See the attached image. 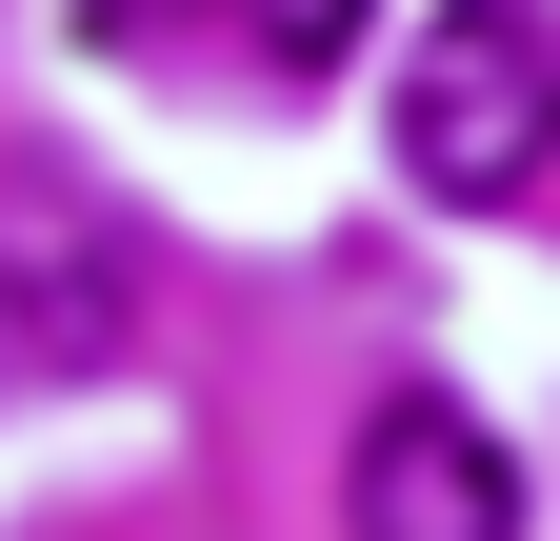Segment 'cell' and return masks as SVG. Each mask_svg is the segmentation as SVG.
Instances as JSON below:
<instances>
[{
    "mask_svg": "<svg viewBox=\"0 0 560 541\" xmlns=\"http://www.w3.org/2000/svg\"><path fill=\"white\" fill-rule=\"evenodd\" d=\"M81 21H101V41H140V21H180V0H81Z\"/></svg>",
    "mask_w": 560,
    "mask_h": 541,
    "instance_id": "obj_5",
    "label": "cell"
},
{
    "mask_svg": "<svg viewBox=\"0 0 560 541\" xmlns=\"http://www.w3.org/2000/svg\"><path fill=\"white\" fill-rule=\"evenodd\" d=\"M400 181L460 221L560 181V0H441L400 41Z\"/></svg>",
    "mask_w": 560,
    "mask_h": 541,
    "instance_id": "obj_1",
    "label": "cell"
},
{
    "mask_svg": "<svg viewBox=\"0 0 560 541\" xmlns=\"http://www.w3.org/2000/svg\"><path fill=\"white\" fill-rule=\"evenodd\" d=\"M340 541H521V461L501 422H460V401H381L361 461H340Z\"/></svg>",
    "mask_w": 560,
    "mask_h": 541,
    "instance_id": "obj_2",
    "label": "cell"
},
{
    "mask_svg": "<svg viewBox=\"0 0 560 541\" xmlns=\"http://www.w3.org/2000/svg\"><path fill=\"white\" fill-rule=\"evenodd\" d=\"M221 21H241L260 60H361V21H381V0H221Z\"/></svg>",
    "mask_w": 560,
    "mask_h": 541,
    "instance_id": "obj_4",
    "label": "cell"
},
{
    "mask_svg": "<svg viewBox=\"0 0 560 541\" xmlns=\"http://www.w3.org/2000/svg\"><path fill=\"white\" fill-rule=\"evenodd\" d=\"M0 342H21L40 381H101L120 361V241L81 221V200H21V241H0Z\"/></svg>",
    "mask_w": 560,
    "mask_h": 541,
    "instance_id": "obj_3",
    "label": "cell"
}]
</instances>
